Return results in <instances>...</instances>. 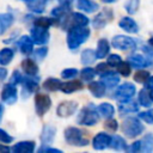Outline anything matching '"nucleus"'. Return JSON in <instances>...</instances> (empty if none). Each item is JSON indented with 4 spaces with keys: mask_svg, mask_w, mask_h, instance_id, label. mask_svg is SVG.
Returning a JSON list of instances; mask_svg holds the SVG:
<instances>
[{
    "mask_svg": "<svg viewBox=\"0 0 153 153\" xmlns=\"http://www.w3.org/2000/svg\"><path fill=\"white\" fill-rule=\"evenodd\" d=\"M90 29H87L86 26H79V27H72L68 30L67 33V45L68 48L74 51L76 50L84 42L87 41V38L90 37Z\"/></svg>",
    "mask_w": 153,
    "mask_h": 153,
    "instance_id": "nucleus-1",
    "label": "nucleus"
},
{
    "mask_svg": "<svg viewBox=\"0 0 153 153\" xmlns=\"http://www.w3.org/2000/svg\"><path fill=\"white\" fill-rule=\"evenodd\" d=\"M86 134L87 133H85L84 130L76 127H68L65 129V140L71 146H79V147L87 146L88 139Z\"/></svg>",
    "mask_w": 153,
    "mask_h": 153,
    "instance_id": "nucleus-2",
    "label": "nucleus"
},
{
    "mask_svg": "<svg viewBox=\"0 0 153 153\" xmlns=\"http://www.w3.org/2000/svg\"><path fill=\"white\" fill-rule=\"evenodd\" d=\"M88 23H90L88 18L78 12H69L59 22V24L65 30H69L72 27H79V26H87Z\"/></svg>",
    "mask_w": 153,
    "mask_h": 153,
    "instance_id": "nucleus-3",
    "label": "nucleus"
},
{
    "mask_svg": "<svg viewBox=\"0 0 153 153\" xmlns=\"http://www.w3.org/2000/svg\"><path fill=\"white\" fill-rule=\"evenodd\" d=\"M98 114H99L98 108H96L93 104H88L81 109V111L78 115L76 122L82 126H94L99 121Z\"/></svg>",
    "mask_w": 153,
    "mask_h": 153,
    "instance_id": "nucleus-4",
    "label": "nucleus"
},
{
    "mask_svg": "<svg viewBox=\"0 0 153 153\" xmlns=\"http://www.w3.org/2000/svg\"><path fill=\"white\" fill-rule=\"evenodd\" d=\"M121 128H122L123 134L126 136L130 137V139H134V137L139 136L145 130V127L140 122L139 117H127L122 122V127Z\"/></svg>",
    "mask_w": 153,
    "mask_h": 153,
    "instance_id": "nucleus-5",
    "label": "nucleus"
},
{
    "mask_svg": "<svg viewBox=\"0 0 153 153\" xmlns=\"http://www.w3.org/2000/svg\"><path fill=\"white\" fill-rule=\"evenodd\" d=\"M111 44L114 48L120 49V50H135L136 49V41L124 35L115 36L111 41Z\"/></svg>",
    "mask_w": 153,
    "mask_h": 153,
    "instance_id": "nucleus-6",
    "label": "nucleus"
},
{
    "mask_svg": "<svg viewBox=\"0 0 153 153\" xmlns=\"http://www.w3.org/2000/svg\"><path fill=\"white\" fill-rule=\"evenodd\" d=\"M136 88L134 86V84L131 82H124L122 85H120L117 87V90L115 91V98L121 103V102H127L130 100L131 97L135 94Z\"/></svg>",
    "mask_w": 153,
    "mask_h": 153,
    "instance_id": "nucleus-7",
    "label": "nucleus"
},
{
    "mask_svg": "<svg viewBox=\"0 0 153 153\" xmlns=\"http://www.w3.org/2000/svg\"><path fill=\"white\" fill-rule=\"evenodd\" d=\"M51 106V99L49 96L43 93H37L35 96V110L36 114L42 117Z\"/></svg>",
    "mask_w": 153,
    "mask_h": 153,
    "instance_id": "nucleus-8",
    "label": "nucleus"
},
{
    "mask_svg": "<svg viewBox=\"0 0 153 153\" xmlns=\"http://www.w3.org/2000/svg\"><path fill=\"white\" fill-rule=\"evenodd\" d=\"M114 18V13L111 8H103L92 20V25L94 29H103L108 23H110Z\"/></svg>",
    "mask_w": 153,
    "mask_h": 153,
    "instance_id": "nucleus-9",
    "label": "nucleus"
},
{
    "mask_svg": "<svg viewBox=\"0 0 153 153\" xmlns=\"http://www.w3.org/2000/svg\"><path fill=\"white\" fill-rule=\"evenodd\" d=\"M1 99L4 103H6L8 105L14 104L18 99V92H17L16 85H13L11 82L6 84L1 91Z\"/></svg>",
    "mask_w": 153,
    "mask_h": 153,
    "instance_id": "nucleus-10",
    "label": "nucleus"
},
{
    "mask_svg": "<svg viewBox=\"0 0 153 153\" xmlns=\"http://www.w3.org/2000/svg\"><path fill=\"white\" fill-rule=\"evenodd\" d=\"M78 109V103L74 100H63L59 104L56 109V114L60 117H69Z\"/></svg>",
    "mask_w": 153,
    "mask_h": 153,
    "instance_id": "nucleus-11",
    "label": "nucleus"
},
{
    "mask_svg": "<svg viewBox=\"0 0 153 153\" xmlns=\"http://www.w3.org/2000/svg\"><path fill=\"white\" fill-rule=\"evenodd\" d=\"M50 37L49 30L45 27H41V26H36L33 25V27L31 29V38L33 39V42L36 44H45L48 43Z\"/></svg>",
    "mask_w": 153,
    "mask_h": 153,
    "instance_id": "nucleus-12",
    "label": "nucleus"
},
{
    "mask_svg": "<svg viewBox=\"0 0 153 153\" xmlns=\"http://www.w3.org/2000/svg\"><path fill=\"white\" fill-rule=\"evenodd\" d=\"M111 137H112V136H110V135L106 134V133H103V131L98 133V134L93 137V140H92V146H93V148L100 151V149H104V148H106V147H110Z\"/></svg>",
    "mask_w": 153,
    "mask_h": 153,
    "instance_id": "nucleus-13",
    "label": "nucleus"
},
{
    "mask_svg": "<svg viewBox=\"0 0 153 153\" xmlns=\"http://www.w3.org/2000/svg\"><path fill=\"white\" fill-rule=\"evenodd\" d=\"M100 81L108 87V88H114L120 84V76L116 72L114 71H106L100 74Z\"/></svg>",
    "mask_w": 153,
    "mask_h": 153,
    "instance_id": "nucleus-14",
    "label": "nucleus"
},
{
    "mask_svg": "<svg viewBox=\"0 0 153 153\" xmlns=\"http://www.w3.org/2000/svg\"><path fill=\"white\" fill-rule=\"evenodd\" d=\"M33 39L31 38V36L29 37V36H26V35H24V36H22L20 38H18V41L16 42V44H17V47H18V49L20 50V53L22 54H24V55H29V54H31L32 53V49H33Z\"/></svg>",
    "mask_w": 153,
    "mask_h": 153,
    "instance_id": "nucleus-15",
    "label": "nucleus"
},
{
    "mask_svg": "<svg viewBox=\"0 0 153 153\" xmlns=\"http://www.w3.org/2000/svg\"><path fill=\"white\" fill-rule=\"evenodd\" d=\"M38 80L39 78L37 79V76H31V75H27V76H24L23 80H22V84L23 85V94H29L33 91H36L38 88Z\"/></svg>",
    "mask_w": 153,
    "mask_h": 153,
    "instance_id": "nucleus-16",
    "label": "nucleus"
},
{
    "mask_svg": "<svg viewBox=\"0 0 153 153\" xmlns=\"http://www.w3.org/2000/svg\"><path fill=\"white\" fill-rule=\"evenodd\" d=\"M55 134H56V129L50 124H45L43 127L42 134H41L42 146H49L50 143H53V141L55 139Z\"/></svg>",
    "mask_w": 153,
    "mask_h": 153,
    "instance_id": "nucleus-17",
    "label": "nucleus"
},
{
    "mask_svg": "<svg viewBox=\"0 0 153 153\" xmlns=\"http://www.w3.org/2000/svg\"><path fill=\"white\" fill-rule=\"evenodd\" d=\"M118 26L121 29H123L124 31L129 32V33H136L139 32V25L136 24V22L130 18V17H123L120 23H118Z\"/></svg>",
    "mask_w": 153,
    "mask_h": 153,
    "instance_id": "nucleus-18",
    "label": "nucleus"
},
{
    "mask_svg": "<svg viewBox=\"0 0 153 153\" xmlns=\"http://www.w3.org/2000/svg\"><path fill=\"white\" fill-rule=\"evenodd\" d=\"M11 151L14 153H32L35 151V142L33 141H20L16 143Z\"/></svg>",
    "mask_w": 153,
    "mask_h": 153,
    "instance_id": "nucleus-19",
    "label": "nucleus"
},
{
    "mask_svg": "<svg viewBox=\"0 0 153 153\" xmlns=\"http://www.w3.org/2000/svg\"><path fill=\"white\" fill-rule=\"evenodd\" d=\"M88 91L96 97V98H102L105 94L106 86L102 81H91L88 84Z\"/></svg>",
    "mask_w": 153,
    "mask_h": 153,
    "instance_id": "nucleus-20",
    "label": "nucleus"
},
{
    "mask_svg": "<svg viewBox=\"0 0 153 153\" xmlns=\"http://www.w3.org/2000/svg\"><path fill=\"white\" fill-rule=\"evenodd\" d=\"M13 22H14V17L12 13L7 12V13L0 14V36L4 35L10 29V26L13 24Z\"/></svg>",
    "mask_w": 153,
    "mask_h": 153,
    "instance_id": "nucleus-21",
    "label": "nucleus"
},
{
    "mask_svg": "<svg viewBox=\"0 0 153 153\" xmlns=\"http://www.w3.org/2000/svg\"><path fill=\"white\" fill-rule=\"evenodd\" d=\"M22 68H23V71L25 72V74L26 75H31V76H35V75H37V73H38V66L36 65V62L33 61V60H31V59H25V60H23V62H22Z\"/></svg>",
    "mask_w": 153,
    "mask_h": 153,
    "instance_id": "nucleus-22",
    "label": "nucleus"
},
{
    "mask_svg": "<svg viewBox=\"0 0 153 153\" xmlns=\"http://www.w3.org/2000/svg\"><path fill=\"white\" fill-rule=\"evenodd\" d=\"M128 62L131 65V67H135V68H142L151 63L149 60H147L146 57H143L142 55H139V54L130 55L128 57Z\"/></svg>",
    "mask_w": 153,
    "mask_h": 153,
    "instance_id": "nucleus-23",
    "label": "nucleus"
},
{
    "mask_svg": "<svg viewBox=\"0 0 153 153\" xmlns=\"http://www.w3.org/2000/svg\"><path fill=\"white\" fill-rule=\"evenodd\" d=\"M84 85L80 80H71V81H67V82H63L62 87H61V91L63 93H73L75 91H79V90H82Z\"/></svg>",
    "mask_w": 153,
    "mask_h": 153,
    "instance_id": "nucleus-24",
    "label": "nucleus"
},
{
    "mask_svg": "<svg viewBox=\"0 0 153 153\" xmlns=\"http://www.w3.org/2000/svg\"><path fill=\"white\" fill-rule=\"evenodd\" d=\"M110 51V44L108 42V39L105 38H100L97 43V50H96V54H97V59H104Z\"/></svg>",
    "mask_w": 153,
    "mask_h": 153,
    "instance_id": "nucleus-25",
    "label": "nucleus"
},
{
    "mask_svg": "<svg viewBox=\"0 0 153 153\" xmlns=\"http://www.w3.org/2000/svg\"><path fill=\"white\" fill-rule=\"evenodd\" d=\"M76 7L84 12L87 13H93L94 11L98 10V4L91 1V0H76Z\"/></svg>",
    "mask_w": 153,
    "mask_h": 153,
    "instance_id": "nucleus-26",
    "label": "nucleus"
},
{
    "mask_svg": "<svg viewBox=\"0 0 153 153\" xmlns=\"http://www.w3.org/2000/svg\"><path fill=\"white\" fill-rule=\"evenodd\" d=\"M63 82L56 78H48L47 80H44L43 82V88L47 90V91H57V90H61Z\"/></svg>",
    "mask_w": 153,
    "mask_h": 153,
    "instance_id": "nucleus-27",
    "label": "nucleus"
},
{
    "mask_svg": "<svg viewBox=\"0 0 153 153\" xmlns=\"http://www.w3.org/2000/svg\"><path fill=\"white\" fill-rule=\"evenodd\" d=\"M97 59V54L94 50L92 49H85L82 50L81 55H80V60H81V63L85 65V66H88V65H92Z\"/></svg>",
    "mask_w": 153,
    "mask_h": 153,
    "instance_id": "nucleus-28",
    "label": "nucleus"
},
{
    "mask_svg": "<svg viewBox=\"0 0 153 153\" xmlns=\"http://www.w3.org/2000/svg\"><path fill=\"white\" fill-rule=\"evenodd\" d=\"M118 111L121 114H129V112H137L139 111V105L135 102H121L118 105Z\"/></svg>",
    "mask_w": 153,
    "mask_h": 153,
    "instance_id": "nucleus-29",
    "label": "nucleus"
},
{
    "mask_svg": "<svg viewBox=\"0 0 153 153\" xmlns=\"http://www.w3.org/2000/svg\"><path fill=\"white\" fill-rule=\"evenodd\" d=\"M49 1L50 0H32L27 2V8L35 13H42L45 10V6Z\"/></svg>",
    "mask_w": 153,
    "mask_h": 153,
    "instance_id": "nucleus-30",
    "label": "nucleus"
},
{
    "mask_svg": "<svg viewBox=\"0 0 153 153\" xmlns=\"http://www.w3.org/2000/svg\"><path fill=\"white\" fill-rule=\"evenodd\" d=\"M69 10H71V4H60V6L53 8L51 14L54 17H56L59 19V22H60L61 18H63L67 13H69Z\"/></svg>",
    "mask_w": 153,
    "mask_h": 153,
    "instance_id": "nucleus-31",
    "label": "nucleus"
},
{
    "mask_svg": "<svg viewBox=\"0 0 153 153\" xmlns=\"http://www.w3.org/2000/svg\"><path fill=\"white\" fill-rule=\"evenodd\" d=\"M110 147L115 151H124L127 149V143L124 141L123 137H121L120 135H115L111 137V142H110Z\"/></svg>",
    "mask_w": 153,
    "mask_h": 153,
    "instance_id": "nucleus-32",
    "label": "nucleus"
},
{
    "mask_svg": "<svg viewBox=\"0 0 153 153\" xmlns=\"http://www.w3.org/2000/svg\"><path fill=\"white\" fill-rule=\"evenodd\" d=\"M14 56V53L11 48H4L0 50V65L1 66H6L8 65Z\"/></svg>",
    "mask_w": 153,
    "mask_h": 153,
    "instance_id": "nucleus-33",
    "label": "nucleus"
},
{
    "mask_svg": "<svg viewBox=\"0 0 153 153\" xmlns=\"http://www.w3.org/2000/svg\"><path fill=\"white\" fill-rule=\"evenodd\" d=\"M55 24H59V19H53V18H44V17H41V18H37L35 19L33 22V25L36 26H41V27H45V29H49L51 25H55Z\"/></svg>",
    "mask_w": 153,
    "mask_h": 153,
    "instance_id": "nucleus-34",
    "label": "nucleus"
},
{
    "mask_svg": "<svg viewBox=\"0 0 153 153\" xmlns=\"http://www.w3.org/2000/svg\"><path fill=\"white\" fill-rule=\"evenodd\" d=\"M98 111H99V115H102L104 118H111L115 112V109L110 103H102L98 106Z\"/></svg>",
    "mask_w": 153,
    "mask_h": 153,
    "instance_id": "nucleus-35",
    "label": "nucleus"
},
{
    "mask_svg": "<svg viewBox=\"0 0 153 153\" xmlns=\"http://www.w3.org/2000/svg\"><path fill=\"white\" fill-rule=\"evenodd\" d=\"M137 99H139V104L142 105V106H151L152 105V99H151V96L148 93V91L146 88H142L140 92H139V96H137Z\"/></svg>",
    "mask_w": 153,
    "mask_h": 153,
    "instance_id": "nucleus-36",
    "label": "nucleus"
},
{
    "mask_svg": "<svg viewBox=\"0 0 153 153\" xmlns=\"http://www.w3.org/2000/svg\"><path fill=\"white\" fill-rule=\"evenodd\" d=\"M141 151L142 152H146V153H149L153 151V134L149 133L147 134L146 136H143V139L141 140Z\"/></svg>",
    "mask_w": 153,
    "mask_h": 153,
    "instance_id": "nucleus-37",
    "label": "nucleus"
},
{
    "mask_svg": "<svg viewBox=\"0 0 153 153\" xmlns=\"http://www.w3.org/2000/svg\"><path fill=\"white\" fill-rule=\"evenodd\" d=\"M139 6H140V0H127V2L124 4V8L129 14L136 13Z\"/></svg>",
    "mask_w": 153,
    "mask_h": 153,
    "instance_id": "nucleus-38",
    "label": "nucleus"
},
{
    "mask_svg": "<svg viewBox=\"0 0 153 153\" xmlns=\"http://www.w3.org/2000/svg\"><path fill=\"white\" fill-rule=\"evenodd\" d=\"M80 75H81V79L85 80V81H91L94 75H96V69L91 68V67H85L81 69L80 72Z\"/></svg>",
    "mask_w": 153,
    "mask_h": 153,
    "instance_id": "nucleus-39",
    "label": "nucleus"
},
{
    "mask_svg": "<svg viewBox=\"0 0 153 153\" xmlns=\"http://www.w3.org/2000/svg\"><path fill=\"white\" fill-rule=\"evenodd\" d=\"M117 71L121 75L123 76H128L131 72V65L128 62V61H122L118 66H117Z\"/></svg>",
    "mask_w": 153,
    "mask_h": 153,
    "instance_id": "nucleus-40",
    "label": "nucleus"
},
{
    "mask_svg": "<svg viewBox=\"0 0 153 153\" xmlns=\"http://www.w3.org/2000/svg\"><path fill=\"white\" fill-rule=\"evenodd\" d=\"M148 79H149V72L143 71V69L137 71L135 73V75H134V80L136 82H139V84H145V82H147Z\"/></svg>",
    "mask_w": 153,
    "mask_h": 153,
    "instance_id": "nucleus-41",
    "label": "nucleus"
},
{
    "mask_svg": "<svg viewBox=\"0 0 153 153\" xmlns=\"http://www.w3.org/2000/svg\"><path fill=\"white\" fill-rule=\"evenodd\" d=\"M139 118L145 121L146 123L148 124H153V108L147 110V111H142V112H139Z\"/></svg>",
    "mask_w": 153,
    "mask_h": 153,
    "instance_id": "nucleus-42",
    "label": "nucleus"
},
{
    "mask_svg": "<svg viewBox=\"0 0 153 153\" xmlns=\"http://www.w3.org/2000/svg\"><path fill=\"white\" fill-rule=\"evenodd\" d=\"M78 73H79V72H78L76 68H66V69H63V71L61 72V76H62L63 79H72V78L76 76Z\"/></svg>",
    "mask_w": 153,
    "mask_h": 153,
    "instance_id": "nucleus-43",
    "label": "nucleus"
},
{
    "mask_svg": "<svg viewBox=\"0 0 153 153\" xmlns=\"http://www.w3.org/2000/svg\"><path fill=\"white\" fill-rule=\"evenodd\" d=\"M47 54H48V48H45V47L37 48V49L32 53L33 57H35L36 60H39V61H42V60L45 57V55H47Z\"/></svg>",
    "mask_w": 153,
    "mask_h": 153,
    "instance_id": "nucleus-44",
    "label": "nucleus"
},
{
    "mask_svg": "<svg viewBox=\"0 0 153 153\" xmlns=\"http://www.w3.org/2000/svg\"><path fill=\"white\" fill-rule=\"evenodd\" d=\"M121 62H122V59H121V56L117 55V54H111V55H109V57H108V63H109L111 67H117Z\"/></svg>",
    "mask_w": 153,
    "mask_h": 153,
    "instance_id": "nucleus-45",
    "label": "nucleus"
},
{
    "mask_svg": "<svg viewBox=\"0 0 153 153\" xmlns=\"http://www.w3.org/2000/svg\"><path fill=\"white\" fill-rule=\"evenodd\" d=\"M23 78H24V76L22 75V73H20L19 71H14V72L12 73V75H11L10 82L13 84V85H19V84H22Z\"/></svg>",
    "mask_w": 153,
    "mask_h": 153,
    "instance_id": "nucleus-46",
    "label": "nucleus"
},
{
    "mask_svg": "<svg viewBox=\"0 0 153 153\" xmlns=\"http://www.w3.org/2000/svg\"><path fill=\"white\" fill-rule=\"evenodd\" d=\"M104 127H105L108 130H110V131H116V130H117V128H118V123H117V121H116V120L109 118V120L105 122Z\"/></svg>",
    "mask_w": 153,
    "mask_h": 153,
    "instance_id": "nucleus-47",
    "label": "nucleus"
},
{
    "mask_svg": "<svg viewBox=\"0 0 153 153\" xmlns=\"http://www.w3.org/2000/svg\"><path fill=\"white\" fill-rule=\"evenodd\" d=\"M13 141V137L7 133L5 131L4 129H0V142H4V143H10Z\"/></svg>",
    "mask_w": 153,
    "mask_h": 153,
    "instance_id": "nucleus-48",
    "label": "nucleus"
},
{
    "mask_svg": "<svg viewBox=\"0 0 153 153\" xmlns=\"http://www.w3.org/2000/svg\"><path fill=\"white\" fill-rule=\"evenodd\" d=\"M141 147H142L141 141H135L134 143H131V146H129L127 148V151L128 152H139V151H141Z\"/></svg>",
    "mask_w": 153,
    "mask_h": 153,
    "instance_id": "nucleus-49",
    "label": "nucleus"
},
{
    "mask_svg": "<svg viewBox=\"0 0 153 153\" xmlns=\"http://www.w3.org/2000/svg\"><path fill=\"white\" fill-rule=\"evenodd\" d=\"M109 63L106 62V63H99V65H97V67H96V72L97 73H104V72H106V71H109Z\"/></svg>",
    "mask_w": 153,
    "mask_h": 153,
    "instance_id": "nucleus-50",
    "label": "nucleus"
},
{
    "mask_svg": "<svg viewBox=\"0 0 153 153\" xmlns=\"http://www.w3.org/2000/svg\"><path fill=\"white\" fill-rule=\"evenodd\" d=\"M38 152H50V153H62V151L61 149H57V148H51V147H49V146H42L39 149H38Z\"/></svg>",
    "mask_w": 153,
    "mask_h": 153,
    "instance_id": "nucleus-51",
    "label": "nucleus"
},
{
    "mask_svg": "<svg viewBox=\"0 0 153 153\" xmlns=\"http://www.w3.org/2000/svg\"><path fill=\"white\" fill-rule=\"evenodd\" d=\"M142 50L145 51V54L148 56V60L151 63H153V48H148V47H142Z\"/></svg>",
    "mask_w": 153,
    "mask_h": 153,
    "instance_id": "nucleus-52",
    "label": "nucleus"
},
{
    "mask_svg": "<svg viewBox=\"0 0 153 153\" xmlns=\"http://www.w3.org/2000/svg\"><path fill=\"white\" fill-rule=\"evenodd\" d=\"M6 76H7V71H6L5 68L0 67V81L5 80V79H6Z\"/></svg>",
    "mask_w": 153,
    "mask_h": 153,
    "instance_id": "nucleus-53",
    "label": "nucleus"
},
{
    "mask_svg": "<svg viewBox=\"0 0 153 153\" xmlns=\"http://www.w3.org/2000/svg\"><path fill=\"white\" fill-rule=\"evenodd\" d=\"M146 87H147L148 90H152V88H153V76H149V79H148L147 82H146Z\"/></svg>",
    "mask_w": 153,
    "mask_h": 153,
    "instance_id": "nucleus-54",
    "label": "nucleus"
},
{
    "mask_svg": "<svg viewBox=\"0 0 153 153\" xmlns=\"http://www.w3.org/2000/svg\"><path fill=\"white\" fill-rule=\"evenodd\" d=\"M10 151H11V148H10V147L0 145V152H10Z\"/></svg>",
    "mask_w": 153,
    "mask_h": 153,
    "instance_id": "nucleus-55",
    "label": "nucleus"
},
{
    "mask_svg": "<svg viewBox=\"0 0 153 153\" xmlns=\"http://www.w3.org/2000/svg\"><path fill=\"white\" fill-rule=\"evenodd\" d=\"M73 0H59L60 4H72Z\"/></svg>",
    "mask_w": 153,
    "mask_h": 153,
    "instance_id": "nucleus-56",
    "label": "nucleus"
},
{
    "mask_svg": "<svg viewBox=\"0 0 153 153\" xmlns=\"http://www.w3.org/2000/svg\"><path fill=\"white\" fill-rule=\"evenodd\" d=\"M2 114H4V106H2V104H0V121L2 118Z\"/></svg>",
    "mask_w": 153,
    "mask_h": 153,
    "instance_id": "nucleus-57",
    "label": "nucleus"
},
{
    "mask_svg": "<svg viewBox=\"0 0 153 153\" xmlns=\"http://www.w3.org/2000/svg\"><path fill=\"white\" fill-rule=\"evenodd\" d=\"M103 2H105V4H112V2H115V1H117V0H102Z\"/></svg>",
    "mask_w": 153,
    "mask_h": 153,
    "instance_id": "nucleus-58",
    "label": "nucleus"
},
{
    "mask_svg": "<svg viewBox=\"0 0 153 153\" xmlns=\"http://www.w3.org/2000/svg\"><path fill=\"white\" fill-rule=\"evenodd\" d=\"M148 44H149L151 47H153V36H152V37L148 39Z\"/></svg>",
    "mask_w": 153,
    "mask_h": 153,
    "instance_id": "nucleus-59",
    "label": "nucleus"
},
{
    "mask_svg": "<svg viewBox=\"0 0 153 153\" xmlns=\"http://www.w3.org/2000/svg\"><path fill=\"white\" fill-rule=\"evenodd\" d=\"M149 96H151V99L153 100V88L151 90V92H149Z\"/></svg>",
    "mask_w": 153,
    "mask_h": 153,
    "instance_id": "nucleus-60",
    "label": "nucleus"
},
{
    "mask_svg": "<svg viewBox=\"0 0 153 153\" xmlns=\"http://www.w3.org/2000/svg\"><path fill=\"white\" fill-rule=\"evenodd\" d=\"M23 1H25V2H30V1H32V0H23Z\"/></svg>",
    "mask_w": 153,
    "mask_h": 153,
    "instance_id": "nucleus-61",
    "label": "nucleus"
}]
</instances>
